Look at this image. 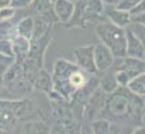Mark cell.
<instances>
[{
  "mask_svg": "<svg viewBox=\"0 0 145 134\" xmlns=\"http://www.w3.org/2000/svg\"><path fill=\"white\" fill-rule=\"evenodd\" d=\"M145 115V96L131 93L127 87H120L106 96L105 105L99 118L114 123H139ZM129 125V124H127Z\"/></svg>",
  "mask_w": 145,
  "mask_h": 134,
  "instance_id": "1",
  "label": "cell"
},
{
  "mask_svg": "<svg viewBox=\"0 0 145 134\" xmlns=\"http://www.w3.org/2000/svg\"><path fill=\"white\" fill-rule=\"evenodd\" d=\"M96 34L116 57L126 56V28L118 27L111 22H100L96 26Z\"/></svg>",
  "mask_w": 145,
  "mask_h": 134,
  "instance_id": "2",
  "label": "cell"
},
{
  "mask_svg": "<svg viewBox=\"0 0 145 134\" xmlns=\"http://www.w3.org/2000/svg\"><path fill=\"white\" fill-rule=\"evenodd\" d=\"M112 68L115 70L116 81L119 86L126 87L127 83L135 76L145 71V60L125 56V57H116L114 61Z\"/></svg>",
  "mask_w": 145,
  "mask_h": 134,
  "instance_id": "3",
  "label": "cell"
},
{
  "mask_svg": "<svg viewBox=\"0 0 145 134\" xmlns=\"http://www.w3.org/2000/svg\"><path fill=\"white\" fill-rule=\"evenodd\" d=\"M95 44H87L81 46L73 49V58L74 63L90 75H96L97 68L95 65V56H93Z\"/></svg>",
  "mask_w": 145,
  "mask_h": 134,
  "instance_id": "4",
  "label": "cell"
},
{
  "mask_svg": "<svg viewBox=\"0 0 145 134\" xmlns=\"http://www.w3.org/2000/svg\"><path fill=\"white\" fill-rule=\"evenodd\" d=\"M104 15L108 22L121 28H127L131 23V14L127 10L120 9L115 4L104 5Z\"/></svg>",
  "mask_w": 145,
  "mask_h": 134,
  "instance_id": "5",
  "label": "cell"
},
{
  "mask_svg": "<svg viewBox=\"0 0 145 134\" xmlns=\"http://www.w3.org/2000/svg\"><path fill=\"white\" fill-rule=\"evenodd\" d=\"M93 56H95V65H96L97 72H105L108 68H111L115 61V56L112 52L105 46L104 43H97L95 44L93 48Z\"/></svg>",
  "mask_w": 145,
  "mask_h": 134,
  "instance_id": "6",
  "label": "cell"
},
{
  "mask_svg": "<svg viewBox=\"0 0 145 134\" xmlns=\"http://www.w3.org/2000/svg\"><path fill=\"white\" fill-rule=\"evenodd\" d=\"M126 56L136 58L145 57V46L130 27L126 28Z\"/></svg>",
  "mask_w": 145,
  "mask_h": 134,
  "instance_id": "7",
  "label": "cell"
},
{
  "mask_svg": "<svg viewBox=\"0 0 145 134\" xmlns=\"http://www.w3.org/2000/svg\"><path fill=\"white\" fill-rule=\"evenodd\" d=\"M53 10L58 18V22L67 24L74 13V3L71 0H56L53 3Z\"/></svg>",
  "mask_w": 145,
  "mask_h": 134,
  "instance_id": "8",
  "label": "cell"
},
{
  "mask_svg": "<svg viewBox=\"0 0 145 134\" xmlns=\"http://www.w3.org/2000/svg\"><path fill=\"white\" fill-rule=\"evenodd\" d=\"M33 87L35 90L39 91H44L47 94H51L53 91V79L52 75L49 72H47L44 68H39L37 76L34 79V82H33Z\"/></svg>",
  "mask_w": 145,
  "mask_h": 134,
  "instance_id": "9",
  "label": "cell"
},
{
  "mask_svg": "<svg viewBox=\"0 0 145 134\" xmlns=\"http://www.w3.org/2000/svg\"><path fill=\"white\" fill-rule=\"evenodd\" d=\"M102 74H104V76H102L99 81V87L107 95L114 93L115 90H118L120 86H119L118 81H116L115 70L111 67V68H108L107 71L102 72Z\"/></svg>",
  "mask_w": 145,
  "mask_h": 134,
  "instance_id": "10",
  "label": "cell"
},
{
  "mask_svg": "<svg viewBox=\"0 0 145 134\" xmlns=\"http://www.w3.org/2000/svg\"><path fill=\"white\" fill-rule=\"evenodd\" d=\"M34 28L35 19L33 16H25L16 24V33H18V35H22V37L28 38L30 41V38L34 34Z\"/></svg>",
  "mask_w": 145,
  "mask_h": 134,
  "instance_id": "11",
  "label": "cell"
},
{
  "mask_svg": "<svg viewBox=\"0 0 145 134\" xmlns=\"http://www.w3.org/2000/svg\"><path fill=\"white\" fill-rule=\"evenodd\" d=\"M13 42V51L14 58L15 57H27L30 49V41L28 38H24L22 35H15L12 39Z\"/></svg>",
  "mask_w": 145,
  "mask_h": 134,
  "instance_id": "12",
  "label": "cell"
},
{
  "mask_svg": "<svg viewBox=\"0 0 145 134\" xmlns=\"http://www.w3.org/2000/svg\"><path fill=\"white\" fill-rule=\"evenodd\" d=\"M126 87L134 94L140 95V96H145V71L134 77V79L127 83Z\"/></svg>",
  "mask_w": 145,
  "mask_h": 134,
  "instance_id": "13",
  "label": "cell"
},
{
  "mask_svg": "<svg viewBox=\"0 0 145 134\" xmlns=\"http://www.w3.org/2000/svg\"><path fill=\"white\" fill-rule=\"evenodd\" d=\"M111 122L106 118H96L91 123V130L96 134H107L110 133Z\"/></svg>",
  "mask_w": 145,
  "mask_h": 134,
  "instance_id": "14",
  "label": "cell"
},
{
  "mask_svg": "<svg viewBox=\"0 0 145 134\" xmlns=\"http://www.w3.org/2000/svg\"><path fill=\"white\" fill-rule=\"evenodd\" d=\"M30 7H32L33 12L37 14V15H40V14L46 13L47 10L52 9L53 3L51 0H33Z\"/></svg>",
  "mask_w": 145,
  "mask_h": 134,
  "instance_id": "15",
  "label": "cell"
},
{
  "mask_svg": "<svg viewBox=\"0 0 145 134\" xmlns=\"http://www.w3.org/2000/svg\"><path fill=\"white\" fill-rule=\"evenodd\" d=\"M22 133H49V128L43 123L33 122L24 125Z\"/></svg>",
  "mask_w": 145,
  "mask_h": 134,
  "instance_id": "16",
  "label": "cell"
},
{
  "mask_svg": "<svg viewBox=\"0 0 145 134\" xmlns=\"http://www.w3.org/2000/svg\"><path fill=\"white\" fill-rule=\"evenodd\" d=\"M0 55L8 58H14L13 51V42L9 38H3L0 39Z\"/></svg>",
  "mask_w": 145,
  "mask_h": 134,
  "instance_id": "17",
  "label": "cell"
},
{
  "mask_svg": "<svg viewBox=\"0 0 145 134\" xmlns=\"http://www.w3.org/2000/svg\"><path fill=\"white\" fill-rule=\"evenodd\" d=\"M16 13V9H14L10 5H7V7H1L0 8V22L4 20H10V19L14 18Z\"/></svg>",
  "mask_w": 145,
  "mask_h": 134,
  "instance_id": "18",
  "label": "cell"
},
{
  "mask_svg": "<svg viewBox=\"0 0 145 134\" xmlns=\"http://www.w3.org/2000/svg\"><path fill=\"white\" fill-rule=\"evenodd\" d=\"M141 0H120L118 3V7L120 9H124V10H127V12H131L134 8H136L139 4H140Z\"/></svg>",
  "mask_w": 145,
  "mask_h": 134,
  "instance_id": "19",
  "label": "cell"
},
{
  "mask_svg": "<svg viewBox=\"0 0 145 134\" xmlns=\"http://www.w3.org/2000/svg\"><path fill=\"white\" fill-rule=\"evenodd\" d=\"M33 0H10V7H13L14 9H27L30 7Z\"/></svg>",
  "mask_w": 145,
  "mask_h": 134,
  "instance_id": "20",
  "label": "cell"
},
{
  "mask_svg": "<svg viewBox=\"0 0 145 134\" xmlns=\"http://www.w3.org/2000/svg\"><path fill=\"white\" fill-rule=\"evenodd\" d=\"M131 23H138L141 26H145V12L131 14Z\"/></svg>",
  "mask_w": 145,
  "mask_h": 134,
  "instance_id": "21",
  "label": "cell"
},
{
  "mask_svg": "<svg viewBox=\"0 0 145 134\" xmlns=\"http://www.w3.org/2000/svg\"><path fill=\"white\" fill-rule=\"evenodd\" d=\"M140 12H145V0H141L140 4L136 8H134L131 12H130V14H135V13H140Z\"/></svg>",
  "mask_w": 145,
  "mask_h": 134,
  "instance_id": "22",
  "label": "cell"
},
{
  "mask_svg": "<svg viewBox=\"0 0 145 134\" xmlns=\"http://www.w3.org/2000/svg\"><path fill=\"white\" fill-rule=\"evenodd\" d=\"M131 133L133 134H145V127L144 125H138V127H135V128H133V130H131Z\"/></svg>",
  "mask_w": 145,
  "mask_h": 134,
  "instance_id": "23",
  "label": "cell"
},
{
  "mask_svg": "<svg viewBox=\"0 0 145 134\" xmlns=\"http://www.w3.org/2000/svg\"><path fill=\"white\" fill-rule=\"evenodd\" d=\"M7 5H10V0H0V8L7 7Z\"/></svg>",
  "mask_w": 145,
  "mask_h": 134,
  "instance_id": "24",
  "label": "cell"
},
{
  "mask_svg": "<svg viewBox=\"0 0 145 134\" xmlns=\"http://www.w3.org/2000/svg\"><path fill=\"white\" fill-rule=\"evenodd\" d=\"M71 1H73V3H77V1H78V0H71Z\"/></svg>",
  "mask_w": 145,
  "mask_h": 134,
  "instance_id": "25",
  "label": "cell"
},
{
  "mask_svg": "<svg viewBox=\"0 0 145 134\" xmlns=\"http://www.w3.org/2000/svg\"><path fill=\"white\" fill-rule=\"evenodd\" d=\"M51 1H52V3H54V1H56V0H51Z\"/></svg>",
  "mask_w": 145,
  "mask_h": 134,
  "instance_id": "26",
  "label": "cell"
}]
</instances>
